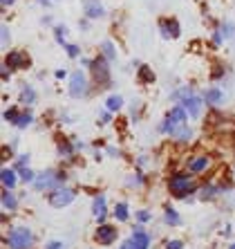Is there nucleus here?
Returning <instances> with one entry per match:
<instances>
[{
  "instance_id": "e433bc0d",
  "label": "nucleus",
  "mask_w": 235,
  "mask_h": 249,
  "mask_svg": "<svg viewBox=\"0 0 235 249\" xmlns=\"http://www.w3.org/2000/svg\"><path fill=\"white\" fill-rule=\"evenodd\" d=\"M67 52H69V56H79V45H67Z\"/></svg>"
},
{
  "instance_id": "b1692460",
  "label": "nucleus",
  "mask_w": 235,
  "mask_h": 249,
  "mask_svg": "<svg viewBox=\"0 0 235 249\" xmlns=\"http://www.w3.org/2000/svg\"><path fill=\"white\" fill-rule=\"evenodd\" d=\"M218 191H219V189L215 184H206V186H201V189H200V197H201V200H213V197L218 196Z\"/></svg>"
},
{
  "instance_id": "4c0bfd02",
  "label": "nucleus",
  "mask_w": 235,
  "mask_h": 249,
  "mask_svg": "<svg viewBox=\"0 0 235 249\" xmlns=\"http://www.w3.org/2000/svg\"><path fill=\"white\" fill-rule=\"evenodd\" d=\"M27 162H29V155H20V157H18V168L27 166Z\"/></svg>"
},
{
  "instance_id": "37998d69",
  "label": "nucleus",
  "mask_w": 235,
  "mask_h": 249,
  "mask_svg": "<svg viewBox=\"0 0 235 249\" xmlns=\"http://www.w3.org/2000/svg\"><path fill=\"white\" fill-rule=\"evenodd\" d=\"M229 249H235V243H233V245H231V247H229Z\"/></svg>"
},
{
  "instance_id": "39448f33",
  "label": "nucleus",
  "mask_w": 235,
  "mask_h": 249,
  "mask_svg": "<svg viewBox=\"0 0 235 249\" xmlns=\"http://www.w3.org/2000/svg\"><path fill=\"white\" fill-rule=\"evenodd\" d=\"M63 178L65 175L56 173V171H43V173L36 175L34 189L36 191H54V189H58V184L63 182Z\"/></svg>"
},
{
  "instance_id": "cd10ccee",
  "label": "nucleus",
  "mask_w": 235,
  "mask_h": 249,
  "mask_svg": "<svg viewBox=\"0 0 235 249\" xmlns=\"http://www.w3.org/2000/svg\"><path fill=\"white\" fill-rule=\"evenodd\" d=\"M0 36H2V38H0V45L7 47V45H9V27H7V25H2V27H0Z\"/></svg>"
},
{
  "instance_id": "dca6fc26",
  "label": "nucleus",
  "mask_w": 235,
  "mask_h": 249,
  "mask_svg": "<svg viewBox=\"0 0 235 249\" xmlns=\"http://www.w3.org/2000/svg\"><path fill=\"white\" fill-rule=\"evenodd\" d=\"M204 101H206L211 108H218V106L224 104V92L219 88H208L206 92H204Z\"/></svg>"
},
{
  "instance_id": "c85d7f7f",
  "label": "nucleus",
  "mask_w": 235,
  "mask_h": 249,
  "mask_svg": "<svg viewBox=\"0 0 235 249\" xmlns=\"http://www.w3.org/2000/svg\"><path fill=\"white\" fill-rule=\"evenodd\" d=\"M18 115H20V110H18V108H9V110H5V119L7 122H16L18 119Z\"/></svg>"
},
{
  "instance_id": "423d86ee",
  "label": "nucleus",
  "mask_w": 235,
  "mask_h": 249,
  "mask_svg": "<svg viewBox=\"0 0 235 249\" xmlns=\"http://www.w3.org/2000/svg\"><path fill=\"white\" fill-rule=\"evenodd\" d=\"M69 94L74 99H81L87 94V76L83 70H74L69 76Z\"/></svg>"
},
{
  "instance_id": "4468645a",
  "label": "nucleus",
  "mask_w": 235,
  "mask_h": 249,
  "mask_svg": "<svg viewBox=\"0 0 235 249\" xmlns=\"http://www.w3.org/2000/svg\"><path fill=\"white\" fill-rule=\"evenodd\" d=\"M83 12H85L87 18H103L105 9L99 0H83Z\"/></svg>"
},
{
  "instance_id": "f3484780",
  "label": "nucleus",
  "mask_w": 235,
  "mask_h": 249,
  "mask_svg": "<svg viewBox=\"0 0 235 249\" xmlns=\"http://www.w3.org/2000/svg\"><path fill=\"white\" fill-rule=\"evenodd\" d=\"M0 182H2V186H5L7 191H12L14 186H16V182H18V173L14 171V168H2V173H0Z\"/></svg>"
},
{
  "instance_id": "aec40b11",
  "label": "nucleus",
  "mask_w": 235,
  "mask_h": 249,
  "mask_svg": "<svg viewBox=\"0 0 235 249\" xmlns=\"http://www.w3.org/2000/svg\"><path fill=\"white\" fill-rule=\"evenodd\" d=\"M101 56L108 58V61H115V58H117L115 43H112V41H103V43H101Z\"/></svg>"
},
{
  "instance_id": "9d476101",
  "label": "nucleus",
  "mask_w": 235,
  "mask_h": 249,
  "mask_svg": "<svg viewBox=\"0 0 235 249\" xmlns=\"http://www.w3.org/2000/svg\"><path fill=\"white\" fill-rule=\"evenodd\" d=\"M117 236H119V231L112 225H101L97 229V233H94V240L99 245H112L117 240Z\"/></svg>"
},
{
  "instance_id": "a211bd4d",
  "label": "nucleus",
  "mask_w": 235,
  "mask_h": 249,
  "mask_svg": "<svg viewBox=\"0 0 235 249\" xmlns=\"http://www.w3.org/2000/svg\"><path fill=\"white\" fill-rule=\"evenodd\" d=\"M18 101H20V104H34L36 101V90L34 88H29V86H25L23 90H20V94H18Z\"/></svg>"
},
{
  "instance_id": "5701e85b",
  "label": "nucleus",
  "mask_w": 235,
  "mask_h": 249,
  "mask_svg": "<svg viewBox=\"0 0 235 249\" xmlns=\"http://www.w3.org/2000/svg\"><path fill=\"white\" fill-rule=\"evenodd\" d=\"M115 218H117V220H121V222H126L128 218H130V209H128L126 202H119L115 207Z\"/></svg>"
},
{
  "instance_id": "f8f14e48",
  "label": "nucleus",
  "mask_w": 235,
  "mask_h": 249,
  "mask_svg": "<svg viewBox=\"0 0 235 249\" xmlns=\"http://www.w3.org/2000/svg\"><path fill=\"white\" fill-rule=\"evenodd\" d=\"M128 245H130V249H148L150 247V233L144 231V229H134L132 236L128 238Z\"/></svg>"
},
{
  "instance_id": "c756f323",
  "label": "nucleus",
  "mask_w": 235,
  "mask_h": 249,
  "mask_svg": "<svg viewBox=\"0 0 235 249\" xmlns=\"http://www.w3.org/2000/svg\"><path fill=\"white\" fill-rule=\"evenodd\" d=\"M54 32H56V41L61 43V45H65V38H63V36H65V27H63V25H58Z\"/></svg>"
},
{
  "instance_id": "2f4dec72",
  "label": "nucleus",
  "mask_w": 235,
  "mask_h": 249,
  "mask_svg": "<svg viewBox=\"0 0 235 249\" xmlns=\"http://www.w3.org/2000/svg\"><path fill=\"white\" fill-rule=\"evenodd\" d=\"M58 151H61V155H69V153L74 151V146H72V144H67V142H65V144H61V146H58Z\"/></svg>"
},
{
  "instance_id": "1a4fd4ad",
  "label": "nucleus",
  "mask_w": 235,
  "mask_h": 249,
  "mask_svg": "<svg viewBox=\"0 0 235 249\" xmlns=\"http://www.w3.org/2000/svg\"><path fill=\"white\" fill-rule=\"evenodd\" d=\"M90 70H92V74H94V79H97V81H108V79H110L108 58L99 56V58H94V61H90Z\"/></svg>"
},
{
  "instance_id": "6ab92c4d",
  "label": "nucleus",
  "mask_w": 235,
  "mask_h": 249,
  "mask_svg": "<svg viewBox=\"0 0 235 249\" xmlns=\"http://www.w3.org/2000/svg\"><path fill=\"white\" fill-rule=\"evenodd\" d=\"M105 108H108L110 112H117L123 108V99L119 97V94H110L108 99H105Z\"/></svg>"
},
{
  "instance_id": "f704fd0d",
  "label": "nucleus",
  "mask_w": 235,
  "mask_h": 249,
  "mask_svg": "<svg viewBox=\"0 0 235 249\" xmlns=\"http://www.w3.org/2000/svg\"><path fill=\"white\" fill-rule=\"evenodd\" d=\"M148 220H150L148 211H139V213H137V222H148Z\"/></svg>"
},
{
  "instance_id": "2eb2a0df",
  "label": "nucleus",
  "mask_w": 235,
  "mask_h": 249,
  "mask_svg": "<svg viewBox=\"0 0 235 249\" xmlns=\"http://www.w3.org/2000/svg\"><path fill=\"white\" fill-rule=\"evenodd\" d=\"M92 213H94V218H97L99 222H103L105 218H108V204H105L103 196L94 197V202H92Z\"/></svg>"
},
{
  "instance_id": "c9c22d12",
  "label": "nucleus",
  "mask_w": 235,
  "mask_h": 249,
  "mask_svg": "<svg viewBox=\"0 0 235 249\" xmlns=\"http://www.w3.org/2000/svg\"><path fill=\"white\" fill-rule=\"evenodd\" d=\"M141 184H144L141 175H134V178H132V182H128V186H141Z\"/></svg>"
},
{
  "instance_id": "412c9836",
  "label": "nucleus",
  "mask_w": 235,
  "mask_h": 249,
  "mask_svg": "<svg viewBox=\"0 0 235 249\" xmlns=\"http://www.w3.org/2000/svg\"><path fill=\"white\" fill-rule=\"evenodd\" d=\"M2 207H5L7 211H14V209H18V197L14 196L12 191H7V189H5V193H2Z\"/></svg>"
},
{
  "instance_id": "bb28decb",
  "label": "nucleus",
  "mask_w": 235,
  "mask_h": 249,
  "mask_svg": "<svg viewBox=\"0 0 235 249\" xmlns=\"http://www.w3.org/2000/svg\"><path fill=\"white\" fill-rule=\"evenodd\" d=\"M139 79H141V81H146V83H152L155 81V74H152V72H150V68H139Z\"/></svg>"
},
{
  "instance_id": "72a5a7b5",
  "label": "nucleus",
  "mask_w": 235,
  "mask_h": 249,
  "mask_svg": "<svg viewBox=\"0 0 235 249\" xmlns=\"http://www.w3.org/2000/svg\"><path fill=\"white\" fill-rule=\"evenodd\" d=\"M222 41H224L222 32H219V29H218V32H213V43H215V45H222Z\"/></svg>"
},
{
  "instance_id": "f03ea898",
  "label": "nucleus",
  "mask_w": 235,
  "mask_h": 249,
  "mask_svg": "<svg viewBox=\"0 0 235 249\" xmlns=\"http://www.w3.org/2000/svg\"><path fill=\"white\" fill-rule=\"evenodd\" d=\"M168 191H170L175 197H188L197 191V182L193 180V175L177 173L168 180Z\"/></svg>"
},
{
  "instance_id": "ddd939ff",
  "label": "nucleus",
  "mask_w": 235,
  "mask_h": 249,
  "mask_svg": "<svg viewBox=\"0 0 235 249\" xmlns=\"http://www.w3.org/2000/svg\"><path fill=\"white\" fill-rule=\"evenodd\" d=\"M5 63L9 65V70H20L29 68V56L25 52H9L5 56Z\"/></svg>"
},
{
  "instance_id": "58836bf2",
  "label": "nucleus",
  "mask_w": 235,
  "mask_h": 249,
  "mask_svg": "<svg viewBox=\"0 0 235 249\" xmlns=\"http://www.w3.org/2000/svg\"><path fill=\"white\" fill-rule=\"evenodd\" d=\"M47 249H63V243H58V240L56 243H50L47 245Z\"/></svg>"
},
{
  "instance_id": "9b49d317",
  "label": "nucleus",
  "mask_w": 235,
  "mask_h": 249,
  "mask_svg": "<svg viewBox=\"0 0 235 249\" xmlns=\"http://www.w3.org/2000/svg\"><path fill=\"white\" fill-rule=\"evenodd\" d=\"M159 32L164 38H177L182 27H179V20L175 18H161L159 20Z\"/></svg>"
},
{
  "instance_id": "a878e982",
  "label": "nucleus",
  "mask_w": 235,
  "mask_h": 249,
  "mask_svg": "<svg viewBox=\"0 0 235 249\" xmlns=\"http://www.w3.org/2000/svg\"><path fill=\"white\" fill-rule=\"evenodd\" d=\"M18 178H20V180H23V182H34V180H36L34 171H32V168H27V166L18 168Z\"/></svg>"
},
{
  "instance_id": "79ce46f5",
  "label": "nucleus",
  "mask_w": 235,
  "mask_h": 249,
  "mask_svg": "<svg viewBox=\"0 0 235 249\" xmlns=\"http://www.w3.org/2000/svg\"><path fill=\"white\" fill-rule=\"evenodd\" d=\"M40 5H50V2H52V0H38Z\"/></svg>"
},
{
  "instance_id": "6e6552de",
  "label": "nucleus",
  "mask_w": 235,
  "mask_h": 249,
  "mask_svg": "<svg viewBox=\"0 0 235 249\" xmlns=\"http://www.w3.org/2000/svg\"><path fill=\"white\" fill-rule=\"evenodd\" d=\"M186 166H188V171L193 175H201L213 166V157L211 155H193L188 162H186Z\"/></svg>"
},
{
  "instance_id": "ea45409f",
  "label": "nucleus",
  "mask_w": 235,
  "mask_h": 249,
  "mask_svg": "<svg viewBox=\"0 0 235 249\" xmlns=\"http://www.w3.org/2000/svg\"><path fill=\"white\" fill-rule=\"evenodd\" d=\"M148 164V157H139V166H146Z\"/></svg>"
},
{
  "instance_id": "7ed1b4c3",
  "label": "nucleus",
  "mask_w": 235,
  "mask_h": 249,
  "mask_svg": "<svg viewBox=\"0 0 235 249\" xmlns=\"http://www.w3.org/2000/svg\"><path fill=\"white\" fill-rule=\"evenodd\" d=\"M172 99H175V101H179V104L186 108L188 117H193V119H197V117L201 115V106H204V99L197 97L195 92H190V88H179V92L172 94Z\"/></svg>"
},
{
  "instance_id": "4be33fe9",
  "label": "nucleus",
  "mask_w": 235,
  "mask_h": 249,
  "mask_svg": "<svg viewBox=\"0 0 235 249\" xmlns=\"http://www.w3.org/2000/svg\"><path fill=\"white\" fill-rule=\"evenodd\" d=\"M164 213H166V215H164V220H166V225H170V227H177L179 222H182V218H179V215H177V211H175V209H172V207H166V209H164Z\"/></svg>"
},
{
  "instance_id": "0eeeda50",
  "label": "nucleus",
  "mask_w": 235,
  "mask_h": 249,
  "mask_svg": "<svg viewBox=\"0 0 235 249\" xmlns=\"http://www.w3.org/2000/svg\"><path fill=\"white\" fill-rule=\"evenodd\" d=\"M72 202H74V191H72V189L58 186V189H54V191L50 193V204H52L54 209H63Z\"/></svg>"
},
{
  "instance_id": "a19ab883",
  "label": "nucleus",
  "mask_w": 235,
  "mask_h": 249,
  "mask_svg": "<svg viewBox=\"0 0 235 249\" xmlns=\"http://www.w3.org/2000/svg\"><path fill=\"white\" fill-rule=\"evenodd\" d=\"M0 2H2V5H5V7H9V5H12V2H14V0H0Z\"/></svg>"
},
{
  "instance_id": "473e14b6",
  "label": "nucleus",
  "mask_w": 235,
  "mask_h": 249,
  "mask_svg": "<svg viewBox=\"0 0 235 249\" xmlns=\"http://www.w3.org/2000/svg\"><path fill=\"white\" fill-rule=\"evenodd\" d=\"M166 249H184V245H182V240H168Z\"/></svg>"
},
{
  "instance_id": "f257e3e1",
  "label": "nucleus",
  "mask_w": 235,
  "mask_h": 249,
  "mask_svg": "<svg viewBox=\"0 0 235 249\" xmlns=\"http://www.w3.org/2000/svg\"><path fill=\"white\" fill-rule=\"evenodd\" d=\"M186 117H188V112H186V108H184L182 104H177L175 108H170L166 115V119L159 124V133H166V135H175L182 130L184 126H186Z\"/></svg>"
},
{
  "instance_id": "393cba45",
  "label": "nucleus",
  "mask_w": 235,
  "mask_h": 249,
  "mask_svg": "<svg viewBox=\"0 0 235 249\" xmlns=\"http://www.w3.org/2000/svg\"><path fill=\"white\" fill-rule=\"evenodd\" d=\"M32 122H34V115H32L29 110H25V112H20V115H18V119L14 122V126H18V128H27Z\"/></svg>"
},
{
  "instance_id": "20e7f679",
  "label": "nucleus",
  "mask_w": 235,
  "mask_h": 249,
  "mask_svg": "<svg viewBox=\"0 0 235 249\" xmlns=\"http://www.w3.org/2000/svg\"><path fill=\"white\" fill-rule=\"evenodd\" d=\"M7 247L9 249H32L34 247V233L27 227H16L7 233Z\"/></svg>"
},
{
  "instance_id": "7c9ffc66",
  "label": "nucleus",
  "mask_w": 235,
  "mask_h": 249,
  "mask_svg": "<svg viewBox=\"0 0 235 249\" xmlns=\"http://www.w3.org/2000/svg\"><path fill=\"white\" fill-rule=\"evenodd\" d=\"M219 32H222V34H224V38H226V36H231V34H233V32H235V27H233V25H231V23H224Z\"/></svg>"
}]
</instances>
